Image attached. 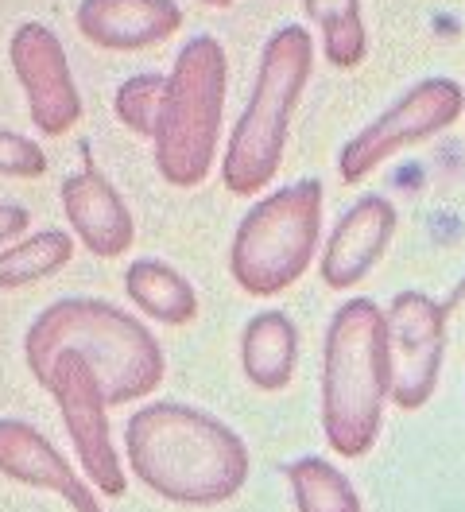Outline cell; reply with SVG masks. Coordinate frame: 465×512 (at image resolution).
<instances>
[{
    "instance_id": "15",
    "label": "cell",
    "mask_w": 465,
    "mask_h": 512,
    "mask_svg": "<svg viewBox=\"0 0 465 512\" xmlns=\"http://www.w3.org/2000/svg\"><path fill=\"white\" fill-rule=\"evenodd\" d=\"M299 365V330L283 311H260L241 334V369L260 392L287 388Z\"/></svg>"
},
{
    "instance_id": "19",
    "label": "cell",
    "mask_w": 465,
    "mask_h": 512,
    "mask_svg": "<svg viewBox=\"0 0 465 512\" xmlns=\"http://www.w3.org/2000/svg\"><path fill=\"white\" fill-rule=\"evenodd\" d=\"M287 485L299 512H361L353 481L326 458H299L287 466Z\"/></svg>"
},
{
    "instance_id": "12",
    "label": "cell",
    "mask_w": 465,
    "mask_h": 512,
    "mask_svg": "<svg viewBox=\"0 0 465 512\" xmlns=\"http://www.w3.org/2000/svg\"><path fill=\"white\" fill-rule=\"evenodd\" d=\"M0 474L31 489L59 493L74 512H105L62 450L24 419H0Z\"/></svg>"
},
{
    "instance_id": "8",
    "label": "cell",
    "mask_w": 465,
    "mask_h": 512,
    "mask_svg": "<svg viewBox=\"0 0 465 512\" xmlns=\"http://www.w3.org/2000/svg\"><path fill=\"white\" fill-rule=\"evenodd\" d=\"M39 388H47L55 396L66 423V435L78 450L82 474L109 497H121L128 489L124 466L109 439V400H105V384L93 373V365L74 350H62L51 357L47 373L39 377Z\"/></svg>"
},
{
    "instance_id": "4",
    "label": "cell",
    "mask_w": 465,
    "mask_h": 512,
    "mask_svg": "<svg viewBox=\"0 0 465 512\" xmlns=\"http://www.w3.org/2000/svg\"><path fill=\"white\" fill-rule=\"evenodd\" d=\"M310 66H314V43L310 32L299 24H283L272 32L260 55V70L252 82V94L245 101V113L237 117L221 183L233 194H260L279 171L291 117L299 109V97L307 90Z\"/></svg>"
},
{
    "instance_id": "10",
    "label": "cell",
    "mask_w": 465,
    "mask_h": 512,
    "mask_svg": "<svg viewBox=\"0 0 465 512\" xmlns=\"http://www.w3.org/2000/svg\"><path fill=\"white\" fill-rule=\"evenodd\" d=\"M12 70L28 94L31 125L43 136H66L82 121V94L70 74L62 39L47 24H20L8 39Z\"/></svg>"
},
{
    "instance_id": "3",
    "label": "cell",
    "mask_w": 465,
    "mask_h": 512,
    "mask_svg": "<svg viewBox=\"0 0 465 512\" xmlns=\"http://www.w3.org/2000/svg\"><path fill=\"white\" fill-rule=\"evenodd\" d=\"M392 396L388 322L372 299L334 311L322 342V431L341 458L369 454Z\"/></svg>"
},
{
    "instance_id": "2",
    "label": "cell",
    "mask_w": 465,
    "mask_h": 512,
    "mask_svg": "<svg viewBox=\"0 0 465 512\" xmlns=\"http://www.w3.org/2000/svg\"><path fill=\"white\" fill-rule=\"evenodd\" d=\"M62 350L82 353L90 361L93 373L105 384L109 408L152 396L167 373V361L152 330L121 307L90 295L51 303L47 311H39V319L24 334V361L35 381L47 373L51 357Z\"/></svg>"
},
{
    "instance_id": "9",
    "label": "cell",
    "mask_w": 465,
    "mask_h": 512,
    "mask_svg": "<svg viewBox=\"0 0 465 512\" xmlns=\"http://www.w3.org/2000/svg\"><path fill=\"white\" fill-rule=\"evenodd\" d=\"M446 311L423 291H400L388 307V369H392V404L415 412L431 400L442 350H446Z\"/></svg>"
},
{
    "instance_id": "17",
    "label": "cell",
    "mask_w": 465,
    "mask_h": 512,
    "mask_svg": "<svg viewBox=\"0 0 465 512\" xmlns=\"http://www.w3.org/2000/svg\"><path fill=\"white\" fill-rule=\"evenodd\" d=\"M70 256L74 237L66 229H39L0 253V291H20L39 280H51L70 264Z\"/></svg>"
},
{
    "instance_id": "7",
    "label": "cell",
    "mask_w": 465,
    "mask_h": 512,
    "mask_svg": "<svg viewBox=\"0 0 465 512\" xmlns=\"http://www.w3.org/2000/svg\"><path fill=\"white\" fill-rule=\"evenodd\" d=\"M465 109V90L454 78H423L415 82L407 94L384 109L372 125H365L345 148H341V183L357 187L361 179H369L384 160H392L396 152L423 144L438 136L442 128H450Z\"/></svg>"
},
{
    "instance_id": "14",
    "label": "cell",
    "mask_w": 465,
    "mask_h": 512,
    "mask_svg": "<svg viewBox=\"0 0 465 512\" xmlns=\"http://www.w3.org/2000/svg\"><path fill=\"white\" fill-rule=\"evenodd\" d=\"M74 24L93 47L144 51L183 28V8L175 0H82Z\"/></svg>"
},
{
    "instance_id": "23",
    "label": "cell",
    "mask_w": 465,
    "mask_h": 512,
    "mask_svg": "<svg viewBox=\"0 0 465 512\" xmlns=\"http://www.w3.org/2000/svg\"><path fill=\"white\" fill-rule=\"evenodd\" d=\"M202 4H210V8H225V4H233V0H202Z\"/></svg>"
},
{
    "instance_id": "1",
    "label": "cell",
    "mask_w": 465,
    "mask_h": 512,
    "mask_svg": "<svg viewBox=\"0 0 465 512\" xmlns=\"http://www.w3.org/2000/svg\"><path fill=\"white\" fill-rule=\"evenodd\" d=\"M124 454L140 485L171 505H225L248 481L245 439L217 416L159 400L124 423Z\"/></svg>"
},
{
    "instance_id": "6",
    "label": "cell",
    "mask_w": 465,
    "mask_h": 512,
    "mask_svg": "<svg viewBox=\"0 0 465 512\" xmlns=\"http://www.w3.org/2000/svg\"><path fill=\"white\" fill-rule=\"evenodd\" d=\"M322 237V183L299 179L283 191L260 198L248 210L233 245L229 272L245 295H279L307 276L310 256Z\"/></svg>"
},
{
    "instance_id": "5",
    "label": "cell",
    "mask_w": 465,
    "mask_h": 512,
    "mask_svg": "<svg viewBox=\"0 0 465 512\" xmlns=\"http://www.w3.org/2000/svg\"><path fill=\"white\" fill-rule=\"evenodd\" d=\"M229 63L214 35L186 39L167 74V90L155 121V167L171 187L206 183L217 156L221 113H225Z\"/></svg>"
},
{
    "instance_id": "21",
    "label": "cell",
    "mask_w": 465,
    "mask_h": 512,
    "mask_svg": "<svg viewBox=\"0 0 465 512\" xmlns=\"http://www.w3.org/2000/svg\"><path fill=\"white\" fill-rule=\"evenodd\" d=\"M39 175H47L43 148L12 128H0V179H39Z\"/></svg>"
},
{
    "instance_id": "11",
    "label": "cell",
    "mask_w": 465,
    "mask_h": 512,
    "mask_svg": "<svg viewBox=\"0 0 465 512\" xmlns=\"http://www.w3.org/2000/svg\"><path fill=\"white\" fill-rule=\"evenodd\" d=\"M396 237V206L384 194H365L338 218L326 253H322V284L334 291L357 288Z\"/></svg>"
},
{
    "instance_id": "18",
    "label": "cell",
    "mask_w": 465,
    "mask_h": 512,
    "mask_svg": "<svg viewBox=\"0 0 465 512\" xmlns=\"http://www.w3.org/2000/svg\"><path fill=\"white\" fill-rule=\"evenodd\" d=\"M303 8L322 32L326 63L338 70H353L365 59L369 35L361 20V0H303Z\"/></svg>"
},
{
    "instance_id": "22",
    "label": "cell",
    "mask_w": 465,
    "mask_h": 512,
    "mask_svg": "<svg viewBox=\"0 0 465 512\" xmlns=\"http://www.w3.org/2000/svg\"><path fill=\"white\" fill-rule=\"evenodd\" d=\"M31 225L28 206H16V202H0V249L12 245L24 229Z\"/></svg>"
},
{
    "instance_id": "13",
    "label": "cell",
    "mask_w": 465,
    "mask_h": 512,
    "mask_svg": "<svg viewBox=\"0 0 465 512\" xmlns=\"http://www.w3.org/2000/svg\"><path fill=\"white\" fill-rule=\"evenodd\" d=\"M62 214H66V222L74 225L78 241L101 260L124 256L136 241L132 210L124 206L117 187L93 163L62 183Z\"/></svg>"
},
{
    "instance_id": "20",
    "label": "cell",
    "mask_w": 465,
    "mask_h": 512,
    "mask_svg": "<svg viewBox=\"0 0 465 512\" xmlns=\"http://www.w3.org/2000/svg\"><path fill=\"white\" fill-rule=\"evenodd\" d=\"M163 90H167V74H132L117 86L113 109L121 117V125L136 136H155V121H159V105H163Z\"/></svg>"
},
{
    "instance_id": "16",
    "label": "cell",
    "mask_w": 465,
    "mask_h": 512,
    "mask_svg": "<svg viewBox=\"0 0 465 512\" xmlns=\"http://www.w3.org/2000/svg\"><path fill=\"white\" fill-rule=\"evenodd\" d=\"M124 291L128 299L140 307V315L167 326H186L198 319V291L186 280L179 268L155 260V256H140L124 268Z\"/></svg>"
}]
</instances>
